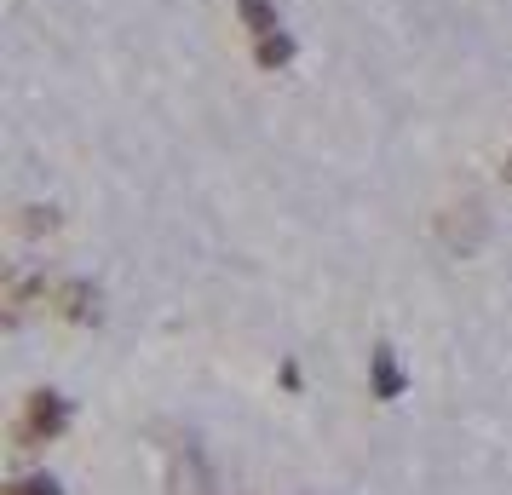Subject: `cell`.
Masks as SVG:
<instances>
[{
    "instance_id": "cell-1",
    "label": "cell",
    "mask_w": 512,
    "mask_h": 495,
    "mask_svg": "<svg viewBox=\"0 0 512 495\" xmlns=\"http://www.w3.org/2000/svg\"><path fill=\"white\" fill-rule=\"evenodd\" d=\"M70 432V398L64 392H29L24 403V421H18V438L24 444H52V438H64Z\"/></svg>"
},
{
    "instance_id": "cell-2",
    "label": "cell",
    "mask_w": 512,
    "mask_h": 495,
    "mask_svg": "<svg viewBox=\"0 0 512 495\" xmlns=\"http://www.w3.org/2000/svg\"><path fill=\"white\" fill-rule=\"evenodd\" d=\"M369 386L380 403H397L403 398V386H409V375H403V363H397L392 346H374L369 352Z\"/></svg>"
},
{
    "instance_id": "cell-3",
    "label": "cell",
    "mask_w": 512,
    "mask_h": 495,
    "mask_svg": "<svg viewBox=\"0 0 512 495\" xmlns=\"http://www.w3.org/2000/svg\"><path fill=\"white\" fill-rule=\"evenodd\" d=\"M52 300H58V311H64L70 323H98V288L93 283H64Z\"/></svg>"
},
{
    "instance_id": "cell-4",
    "label": "cell",
    "mask_w": 512,
    "mask_h": 495,
    "mask_svg": "<svg viewBox=\"0 0 512 495\" xmlns=\"http://www.w3.org/2000/svg\"><path fill=\"white\" fill-rule=\"evenodd\" d=\"M288 58H294V35H288V29H271V35H259L254 41V64L259 70H282Z\"/></svg>"
},
{
    "instance_id": "cell-5",
    "label": "cell",
    "mask_w": 512,
    "mask_h": 495,
    "mask_svg": "<svg viewBox=\"0 0 512 495\" xmlns=\"http://www.w3.org/2000/svg\"><path fill=\"white\" fill-rule=\"evenodd\" d=\"M236 12H242V24H248V35H271V29H282L277 24V6L271 0H236Z\"/></svg>"
},
{
    "instance_id": "cell-6",
    "label": "cell",
    "mask_w": 512,
    "mask_h": 495,
    "mask_svg": "<svg viewBox=\"0 0 512 495\" xmlns=\"http://www.w3.org/2000/svg\"><path fill=\"white\" fill-rule=\"evenodd\" d=\"M6 495H64V484H58L52 472H29V478H18Z\"/></svg>"
},
{
    "instance_id": "cell-7",
    "label": "cell",
    "mask_w": 512,
    "mask_h": 495,
    "mask_svg": "<svg viewBox=\"0 0 512 495\" xmlns=\"http://www.w3.org/2000/svg\"><path fill=\"white\" fill-rule=\"evenodd\" d=\"M507 185H512V156H507Z\"/></svg>"
}]
</instances>
